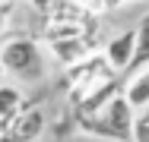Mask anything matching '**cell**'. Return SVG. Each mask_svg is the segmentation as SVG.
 <instances>
[{"label": "cell", "mask_w": 149, "mask_h": 142, "mask_svg": "<svg viewBox=\"0 0 149 142\" xmlns=\"http://www.w3.org/2000/svg\"><path fill=\"white\" fill-rule=\"evenodd\" d=\"M0 60H3V73H10V76L29 79V82L41 79V51L26 35H6Z\"/></svg>", "instance_id": "cell-1"}, {"label": "cell", "mask_w": 149, "mask_h": 142, "mask_svg": "<svg viewBox=\"0 0 149 142\" xmlns=\"http://www.w3.org/2000/svg\"><path fill=\"white\" fill-rule=\"evenodd\" d=\"M133 104L127 101V95L120 92L118 98L102 111V120L108 123V130H111V139L114 142H127V139H133V126H136V117H133Z\"/></svg>", "instance_id": "cell-2"}, {"label": "cell", "mask_w": 149, "mask_h": 142, "mask_svg": "<svg viewBox=\"0 0 149 142\" xmlns=\"http://www.w3.org/2000/svg\"><path fill=\"white\" fill-rule=\"evenodd\" d=\"M92 48H95V28L76 35V38H67V41H54V44H51L54 57H57L63 66H76V63L95 57V54H92Z\"/></svg>", "instance_id": "cell-3"}, {"label": "cell", "mask_w": 149, "mask_h": 142, "mask_svg": "<svg viewBox=\"0 0 149 142\" xmlns=\"http://www.w3.org/2000/svg\"><path fill=\"white\" fill-rule=\"evenodd\" d=\"M136 28H127V32H120L114 35L108 44H105V60H108V66L114 70V73H127L130 70V63H133V54H136Z\"/></svg>", "instance_id": "cell-4"}, {"label": "cell", "mask_w": 149, "mask_h": 142, "mask_svg": "<svg viewBox=\"0 0 149 142\" xmlns=\"http://www.w3.org/2000/svg\"><path fill=\"white\" fill-rule=\"evenodd\" d=\"M41 130H45V114L35 108H26L10 130L0 133V142H35L41 136Z\"/></svg>", "instance_id": "cell-5"}, {"label": "cell", "mask_w": 149, "mask_h": 142, "mask_svg": "<svg viewBox=\"0 0 149 142\" xmlns=\"http://www.w3.org/2000/svg\"><path fill=\"white\" fill-rule=\"evenodd\" d=\"M26 111V104H22V95H19V88H13V85H3L0 88V133L3 130H10L13 123H16V117Z\"/></svg>", "instance_id": "cell-6"}, {"label": "cell", "mask_w": 149, "mask_h": 142, "mask_svg": "<svg viewBox=\"0 0 149 142\" xmlns=\"http://www.w3.org/2000/svg\"><path fill=\"white\" fill-rule=\"evenodd\" d=\"M124 95H127V101H130L136 111H146V108H149V70L136 73V76H130V82H127V88H124Z\"/></svg>", "instance_id": "cell-7"}, {"label": "cell", "mask_w": 149, "mask_h": 142, "mask_svg": "<svg viewBox=\"0 0 149 142\" xmlns=\"http://www.w3.org/2000/svg\"><path fill=\"white\" fill-rule=\"evenodd\" d=\"M136 35H140V38H136V54H133V63H130L127 76H136V73L149 70V16L140 22Z\"/></svg>", "instance_id": "cell-8"}, {"label": "cell", "mask_w": 149, "mask_h": 142, "mask_svg": "<svg viewBox=\"0 0 149 142\" xmlns=\"http://www.w3.org/2000/svg\"><path fill=\"white\" fill-rule=\"evenodd\" d=\"M133 142H149V108L136 117V126H133Z\"/></svg>", "instance_id": "cell-9"}, {"label": "cell", "mask_w": 149, "mask_h": 142, "mask_svg": "<svg viewBox=\"0 0 149 142\" xmlns=\"http://www.w3.org/2000/svg\"><path fill=\"white\" fill-rule=\"evenodd\" d=\"M73 3L86 6V10H89V13H95V16H98V13H105V0H73Z\"/></svg>", "instance_id": "cell-10"}, {"label": "cell", "mask_w": 149, "mask_h": 142, "mask_svg": "<svg viewBox=\"0 0 149 142\" xmlns=\"http://www.w3.org/2000/svg\"><path fill=\"white\" fill-rule=\"evenodd\" d=\"M120 3H127V0H105V10H118Z\"/></svg>", "instance_id": "cell-11"}, {"label": "cell", "mask_w": 149, "mask_h": 142, "mask_svg": "<svg viewBox=\"0 0 149 142\" xmlns=\"http://www.w3.org/2000/svg\"><path fill=\"white\" fill-rule=\"evenodd\" d=\"M16 3H35V0H16Z\"/></svg>", "instance_id": "cell-12"}, {"label": "cell", "mask_w": 149, "mask_h": 142, "mask_svg": "<svg viewBox=\"0 0 149 142\" xmlns=\"http://www.w3.org/2000/svg\"><path fill=\"white\" fill-rule=\"evenodd\" d=\"M127 3H133V0H127Z\"/></svg>", "instance_id": "cell-13"}]
</instances>
